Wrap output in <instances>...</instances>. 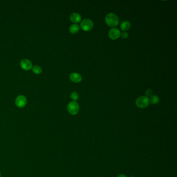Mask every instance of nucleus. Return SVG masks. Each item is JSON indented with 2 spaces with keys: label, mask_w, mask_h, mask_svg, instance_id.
<instances>
[{
  "label": "nucleus",
  "mask_w": 177,
  "mask_h": 177,
  "mask_svg": "<svg viewBox=\"0 0 177 177\" xmlns=\"http://www.w3.org/2000/svg\"><path fill=\"white\" fill-rule=\"evenodd\" d=\"M106 24L110 27H116L119 22V19L117 15L113 13H109L106 15L105 18Z\"/></svg>",
  "instance_id": "obj_1"
},
{
  "label": "nucleus",
  "mask_w": 177,
  "mask_h": 177,
  "mask_svg": "<svg viewBox=\"0 0 177 177\" xmlns=\"http://www.w3.org/2000/svg\"><path fill=\"white\" fill-rule=\"evenodd\" d=\"M67 109L69 113L72 115H77L79 112L80 106L76 101H71L69 103L67 106Z\"/></svg>",
  "instance_id": "obj_2"
},
{
  "label": "nucleus",
  "mask_w": 177,
  "mask_h": 177,
  "mask_svg": "<svg viewBox=\"0 0 177 177\" xmlns=\"http://www.w3.org/2000/svg\"><path fill=\"white\" fill-rule=\"evenodd\" d=\"M149 98L147 96H141L136 101V106L139 108L144 109L149 105Z\"/></svg>",
  "instance_id": "obj_3"
},
{
  "label": "nucleus",
  "mask_w": 177,
  "mask_h": 177,
  "mask_svg": "<svg viewBox=\"0 0 177 177\" xmlns=\"http://www.w3.org/2000/svg\"><path fill=\"white\" fill-rule=\"evenodd\" d=\"M80 27L85 31H90L94 27V24L91 20L86 19L83 20L80 24Z\"/></svg>",
  "instance_id": "obj_4"
},
{
  "label": "nucleus",
  "mask_w": 177,
  "mask_h": 177,
  "mask_svg": "<svg viewBox=\"0 0 177 177\" xmlns=\"http://www.w3.org/2000/svg\"><path fill=\"white\" fill-rule=\"evenodd\" d=\"M27 103V98L24 95H19L15 99L16 106L20 108H24V106H26Z\"/></svg>",
  "instance_id": "obj_5"
},
{
  "label": "nucleus",
  "mask_w": 177,
  "mask_h": 177,
  "mask_svg": "<svg viewBox=\"0 0 177 177\" xmlns=\"http://www.w3.org/2000/svg\"><path fill=\"white\" fill-rule=\"evenodd\" d=\"M121 33L120 31L116 28H113L110 30L108 33L109 37L113 40H116L120 37Z\"/></svg>",
  "instance_id": "obj_6"
},
{
  "label": "nucleus",
  "mask_w": 177,
  "mask_h": 177,
  "mask_svg": "<svg viewBox=\"0 0 177 177\" xmlns=\"http://www.w3.org/2000/svg\"><path fill=\"white\" fill-rule=\"evenodd\" d=\"M20 66L24 70H29L32 68V63L31 61L28 59H22L20 61Z\"/></svg>",
  "instance_id": "obj_7"
},
{
  "label": "nucleus",
  "mask_w": 177,
  "mask_h": 177,
  "mask_svg": "<svg viewBox=\"0 0 177 177\" xmlns=\"http://www.w3.org/2000/svg\"><path fill=\"white\" fill-rule=\"evenodd\" d=\"M70 19L72 22L74 24H78L81 20V16L78 13H73L70 15Z\"/></svg>",
  "instance_id": "obj_8"
},
{
  "label": "nucleus",
  "mask_w": 177,
  "mask_h": 177,
  "mask_svg": "<svg viewBox=\"0 0 177 177\" xmlns=\"http://www.w3.org/2000/svg\"><path fill=\"white\" fill-rule=\"evenodd\" d=\"M70 79L74 83H79L82 80V77L79 73L74 72L70 74Z\"/></svg>",
  "instance_id": "obj_9"
},
{
  "label": "nucleus",
  "mask_w": 177,
  "mask_h": 177,
  "mask_svg": "<svg viewBox=\"0 0 177 177\" xmlns=\"http://www.w3.org/2000/svg\"><path fill=\"white\" fill-rule=\"evenodd\" d=\"M121 29L124 31H126L130 29V23L128 21H124L121 24Z\"/></svg>",
  "instance_id": "obj_10"
},
{
  "label": "nucleus",
  "mask_w": 177,
  "mask_h": 177,
  "mask_svg": "<svg viewBox=\"0 0 177 177\" xmlns=\"http://www.w3.org/2000/svg\"><path fill=\"white\" fill-rule=\"evenodd\" d=\"M80 30V27L77 24H72L69 28L70 32L72 34H76Z\"/></svg>",
  "instance_id": "obj_11"
},
{
  "label": "nucleus",
  "mask_w": 177,
  "mask_h": 177,
  "mask_svg": "<svg viewBox=\"0 0 177 177\" xmlns=\"http://www.w3.org/2000/svg\"><path fill=\"white\" fill-rule=\"evenodd\" d=\"M159 98L157 95L151 96L149 99V102L152 104H157L159 102Z\"/></svg>",
  "instance_id": "obj_12"
},
{
  "label": "nucleus",
  "mask_w": 177,
  "mask_h": 177,
  "mask_svg": "<svg viewBox=\"0 0 177 177\" xmlns=\"http://www.w3.org/2000/svg\"><path fill=\"white\" fill-rule=\"evenodd\" d=\"M32 71L36 74H40L42 72V68L38 65H34L32 67Z\"/></svg>",
  "instance_id": "obj_13"
},
{
  "label": "nucleus",
  "mask_w": 177,
  "mask_h": 177,
  "mask_svg": "<svg viewBox=\"0 0 177 177\" xmlns=\"http://www.w3.org/2000/svg\"><path fill=\"white\" fill-rule=\"evenodd\" d=\"M70 97L72 100H73L75 101L79 99V94L77 92H72L71 93V95H70Z\"/></svg>",
  "instance_id": "obj_14"
},
{
  "label": "nucleus",
  "mask_w": 177,
  "mask_h": 177,
  "mask_svg": "<svg viewBox=\"0 0 177 177\" xmlns=\"http://www.w3.org/2000/svg\"><path fill=\"white\" fill-rule=\"evenodd\" d=\"M145 94H146V96H147V97H149V96H152V90L150 89H147V90H146V92H145Z\"/></svg>",
  "instance_id": "obj_15"
},
{
  "label": "nucleus",
  "mask_w": 177,
  "mask_h": 177,
  "mask_svg": "<svg viewBox=\"0 0 177 177\" xmlns=\"http://www.w3.org/2000/svg\"><path fill=\"white\" fill-rule=\"evenodd\" d=\"M122 38H124V39H126L128 38V34L126 32H123V33H122L121 35Z\"/></svg>",
  "instance_id": "obj_16"
},
{
  "label": "nucleus",
  "mask_w": 177,
  "mask_h": 177,
  "mask_svg": "<svg viewBox=\"0 0 177 177\" xmlns=\"http://www.w3.org/2000/svg\"><path fill=\"white\" fill-rule=\"evenodd\" d=\"M118 177H127V176H126L125 174H120V175H118Z\"/></svg>",
  "instance_id": "obj_17"
},
{
  "label": "nucleus",
  "mask_w": 177,
  "mask_h": 177,
  "mask_svg": "<svg viewBox=\"0 0 177 177\" xmlns=\"http://www.w3.org/2000/svg\"><path fill=\"white\" fill-rule=\"evenodd\" d=\"M1 177V172H0V177Z\"/></svg>",
  "instance_id": "obj_18"
}]
</instances>
